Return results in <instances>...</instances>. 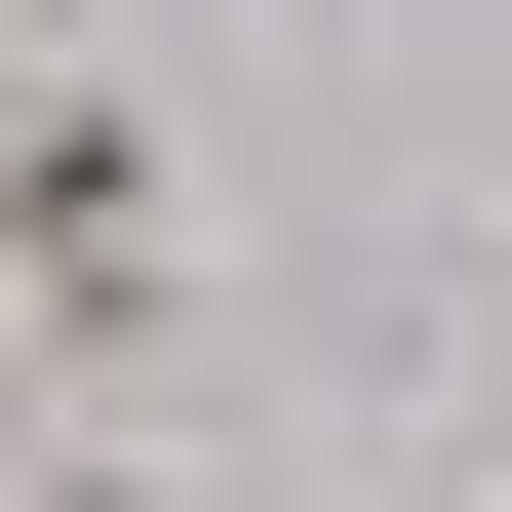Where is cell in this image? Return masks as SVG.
<instances>
[{"label":"cell","instance_id":"6da1fadb","mask_svg":"<svg viewBox=\"0 0 512 512\" xmlns=\"http://www.w3.org/2000/svg\"><path fill=\"white\" fill-rule=\"evenodd\" d=\"M0 316H40L79 394L197 316V158H158V79H0Z\"/></svg>","mask_w":512,"mask_h":512},{"label":"cell","instance_id":"7a4b0ae2","mask_svg":"<svg viewBox=\"0 0 512 512\" xmlns=\"http://www.w3.org/2000/svg\"><path fill=\"white\" fill-rule=\"evenodd\" d=\"M473 355H512V276H473Z\"/></svg>","mask_w":512,"mask_h":512}]
</instances>
